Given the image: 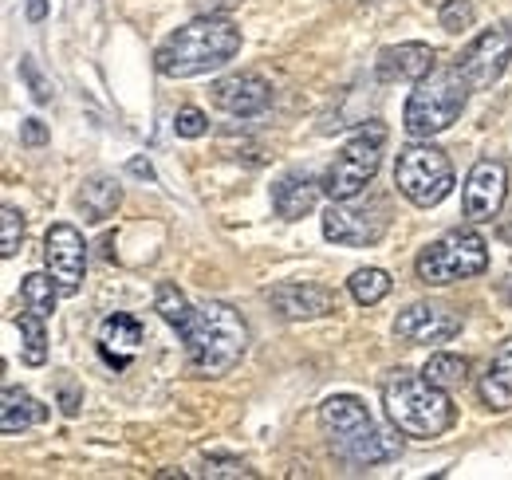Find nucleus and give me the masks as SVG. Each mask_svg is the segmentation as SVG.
I'll list each match as a JSON object with an SVG mask.
<instances>
[{
	"label": "nucleus",
	"mask_w": 512,
	"mask_h": 480,
	"mask_svg": "<svg viewBox=\"0 0 512 480\" xmlns=\"http://www.w3.org/2000/svg\"><path fill=\"white\" fill-rule=\"evenodd\" d=\"M16 327H20V339H24V362L28 366H44L48 362V331H44V315H36V311H20L16 315Z\"/></svg>",
	"instance_id": "5701e85b"
},
{
	"label": "nucleus",
	"mask_w": 512,
	"mask_h": 480,
	"mask_svg": "<svg viewBox=\"0 0 512 480\" xmlns=\"http://www.w3.org/2000/svg\"><path fill=\"white\" fill-rule=\"evenodd\" d=\"M237 52H241V28L233 20L197 16L174 36H166V44L154 52V67L166 79H193L225 67Z\"/></svg>",
	"instance_id": "f257e3e1"
},
{
	"label": "nucleus",
	"mask_w": 512,
	"mask_h": 480,
	"mask_svg": "<svg viewBox=\"0 0 512 480\" xmlns=\"http://www.w3.org/2000/svg\"><path fill=\"white\" fill-rule=\"evenodd\" d=\"M323 193V181H312L308 174H284L272 185V209L280 221H300L316 209Z\"/></svg>",
	"instance_id": "a211bd4d"
},
{
	"label": "nucleus",
	"mask_w": 512,
	"mask_h": 480,
	"mask_svg": "<svg viewBox=\"0 0 512 480\" xmlns=\"http://www.w3.org/2000/svg\"><path fill=\"white\" fill-rule=\"evenodd\" d=\"M44 264L56 276L60 292L75 296L83 288V272H87V244L75 225H52L44 237Z\"/></svg>",
	"instance_id": "f8f14e48"
},
{
	"label": "nucleus",
	"mask_w": 512,
	"mask_h": 480,
	"mask_svg": "<svg viewBox=\"0 0 512 480\" xmlns=\"http://www.w3.org/2000/svg\"><path fill=\"white\" fill-rule=\"evenodd\" d=\"M501 237H505V240H512V221H509V225H505V229H501Z\"/></svg>",
	"instance_id": "f704fd0d"
},
{
	"label": "nucleus",
	"mask_w": 512,
	"mask_h": 480,
	"mask_svg": "<svg viewBox=\"0 0 512 480\" xmlns=\"http://www.w3.org/2000/svg\"><path fill=\"white\" fill-rule=\"evenodd\" d=\"M383 146H386V126L383 122H371L363 126L339 154L335 162L327 166L323 174V193L331 201H351V197H363L367 185L379 174V162H383Z\"/></svg>",
	"instance_id": "6e6552de"
},
{
	"label": "nucleus",
	"mask_w": 512,
	"mask_h": 480,
	"mask_svg": "<svg viewBox=\"0 0 512 480\" xmlns=\"http://www.w3.org/2000/svg\"><path fill=\"white\" fill-rule=\"evenodd\" d=\"M512 60V24H497V28H489V32H481L465 52H461V75L469 79V87L473 91H485V87H493L501 75H505V67Z\"/></svg>",
	"instance_id": "9d476101"
},
{
	"label": "nucleus",
	"mask_w": 512,
	"mask_h": 480,
	"mask_svg": "<svg viewBox=\"0 0 512 480\" xmlns=\"http://www.w3.org/2000/svg\"><path fill=\"white\" fill-rule=\"evenodd\" d=\"M390 213L383 197H351V201H331L323 213V237L343 244V248H371L386 237Z\"/></svg>",
	"instance_id": "1a4fd4ad"
},
{
	"label": "nucleus",
	"mask_w": 512,
	"mask_h": 480,
	"mask_svg": "<svg viewBox=\"0 0 512 480\" xmlns=\"http://www.w3.org/2000/svg\"><path fill=\"white\" fill-rule=\"evenodd\" d=\"M205 477H253V469L241 465V461H225V457H217V461L205 465Z\"/></svg>",
	"instance_id": "7c9ffc66"
},
{
	"label": "nucleus",
	"mask_w": 512,
	"mask_h": 480,
	"mask_svg": "<svg viewBox=\"0 0 512 480\" xmlns=\"http://www.w3.org/2000/svg\"><path fill=\"white\" fill-rule=\"evenodd\" d=\"M383 406L390 425L402 437H418V441L442 437L457 421V406L449 402V390L434 386L426 374H414L402 366L383 378Z\"/></svg>",
	"instance_id": "f03ea898"
},
{
	"label": "nucleus",
	"mask_w": 512,
	"mask_h": 480,
	"mask_svg": "<svg viewBox=\"0 0 512 480\" xmlns=\"http://www.w3.org/2000/svg\"><path fill=\"white\" fill-rule=\"evenodd\" d=\"M40 421H48V406H40L32 394H24V390H16V386L4 390L0 429H4L8 437H12V433H24V429H32V425H40Z\"/></svg>",
	"instance_id": "412c9836"
},
{
	"label": "nucleus",
	"mask_w": 512,
	"mask_h": 480,
	"mask_svg": "<svg viewBox=\"0 0 512 480\" xmlns=\"http://www.w3.org/2000/svg\"><path fill=\"white\" fill-rule=\"evenodd\" d=\"M209 91H213V107H221L233 119H253L260 111H268V103H272V83L264 75H253V71L225 75Z\"/></svg>",
	"instance_id": "4468645a"
},
{
	"label": "nucleus",
	"mask_w": 512,
	"mask_h": 480,
	"mask_svg": "<svg viewBox=\"0 0 512 480\" xmlns=\"http://www.w3.org/2000/svg\"><path fill=\"white\" fill-rule=\"evenodd\" d=\"M44 16H48V0H28V20L40 24Z\"/></svg>",
	"instance_id": "72a5a7b5"
},
{
	"label": "nucleus",
	"mask_w": 512,
	"mask_h": 480,
	"mask_svg": "<svg viewBox=\"0 0 512 480\" xmlns=\"http://www.w3.org/2000/svg\"><path fill=\"white\" fill-rule=\"evenodd\" d=\"M469 79L461 75V67H434L426 79H418V87L406 99L402 111V126L410 138H434L449 130L453 122L461 119L465 103H469Z\"/></svg>",
	"instance_id": "39448f33"
},
{
	"label": "nucleus",
	"mask_w": 512,
	"mask_h": 480,
	"mask_svg": "<svg viewBox=\"0 0 512 480\" xmlns=\"http://www.w3.org/2000/svg\"><path fill=\"white\" fill-rule=\"evenodd\" d=\"M154 311L182 335L186 327H190V319H193V307L190 300H186V292H178L174 284H158V296H154Z\"/></svg>",
	"instance_id": "a878e982"
},
{
	"label": "nucleus",
	"mask_w": 512,
	"mask_h": 480,
	"mask_svg": "<svg viewBox=\"0 0 512 480\" xmlns=\"http://www.w3.org/2000/svg\"><path fill=\"white\" fill-rule=\"evenodd\" d=\"M64 292H60V284H56V276L48 272H32V276H24V284H20V303L28 307V311H36V315H52L56 311V300H60Z\"/></svg>",
	"instance_id": "4be33fe9"
},
{
	"label": "nucleus",
	"mask_w": 512,
	"mask_h": 480,
	"mask_svg": "<svg viewBox=\"0 0 512 480\" xmlns=\"http://www.w3.org/2000/svg\"><path fill=\"white\" fill-rule=\"evenodd\" d=\"M438 20H442V28H446L449 36H461V32L473 28L477 12H473L469 0H438Z\"/></svg>",
	"instance_id": "bb28decb"
},
{
	"label": "nucleus",
	"mask_w": 512,
	"mask_h": 480,
	"mask_svg": "<svg viewBox=\"0 0 512 480\" xmlns=\"http://www.w3.org/2000/svg\"><path fill=\"white\" fill-rule=\"evenodd\" d=\"M174 130H178V138H201V134L209 130V119H205L197 107H182V111L174 115Z\"/></svg>",
	"instance_id": "c85d7f7f"
},
{
	"label": "nucleus",
	"mask_w": 512,
	"mask_h": 480,
	"mask_svg": "<svg viewBox=\"0 0 512 480\" xmlns=\"http://www.w3.org/2000/svg\"><path fill=\"white\" fill-rule=\"evenodd\" d=\"M190 370L197 378H221L229 374L249 351V327L245 319L221 300H205L193 307L190 327L182 331Z\"/></svg>",
	"instance_id": "7ed1b4c3"
},
{
	"label": "nucleus",
	"mask_w": 512,
	"mask_h": 480,
	"mask_svg": "<svg viewBox=\"0 0 512 480\" xmlns=\"http://www.w3.org/2000/svg\"><path fill=\"white\" fill-rule=\"evenodd\" d=\"M422 374L434 386H442V390H461L469 382V362L461 359V355H430V362L422 366Z\"/></svg>",
	"instance_id": "393cba45"
},
{
	"label": "nucleus",
	"mask_w": 512,
	"mask_h": 480,
	"mask_svg": "<svg viewBox=\"0 0 512 480\" xmlns=\"http://www.w3.org/2000/svg\"><path fill=\"white\" fill-rule=\"evenodd\" d=\"M268 303L280 319L288 323H304V319H323L331 311H339V300L331 288L323 284H300V280H288V284H276L268 288Z\"/></svg>",
	"instance_id": "2eb2a0df"
},
{
	"label": "nucleus",
	"mask_w": 512,
	"mask_h": 480,
	"mask_svg": "<svg viewBox=\"0 0 512 480\" xmlns=\"http://www.w3.org/2000/svg\"><path fill=\"white\" fill-rule=\"evenodd\" d=\"M477 390H481V402H485L493 414H509L512 410V339H505V343L493 351V359L485 366Z\"/></svg>",
	"instance_id": "6ab92c4d"
},
{
	"label": "nucleus",
	"mask_w": 512,
	"mask_h": 480,
	"mask_svg": "<svg viewBox=\"0 0 512 480\" xmlns=\"http://www.w3.org/2000/svg\"><path fill=\"white\" fill-rule=\"evenodd\" d=\"M414 268H418V280L426 288H449L457 280L481 276L489 268V248L473 229H453L434 244H426Z\"/></svg>",
	"instance_id": "0eeeda50"
},
{
	"label": "nucleus",
	"mask_w": 512,
	"mask_h": 480,
	"mask_svg": "<svg viewBox=\"0 0 512 480\" xmlns=\"http://www.w3.org/2000/svg\"><path fill=\"white\" fill-rule=\"evenodd\" d=\"M119 205H123V185L115 178L99 174V178L83 181V189H79V213H83L87 225H103L107 217H115Z\"/></svg>",
	"instance_id": "aec40b11"
},
{
	"label": "nucleus",
	"mask_w": 512,
	"mask_h": 480,
	"mask_svg": "<svg viewBox=\"0 0 512 480\" xmlns=\"http://www.w3.org/2000/svg\"><path fill=\"white\" fill-rule=\"evenodd\" d=\"M20 244H24V217L12 205H4L0 209V256L12 260L20 252Z\"/></svg>",
	"instance_id": "cd10ccee"
},
{
	"label": "nucleus",
	"mask_w": 512,
	"mask_h": 480,
	"mask_svg": "<svg viewBox=\"0 0 512 480\" xmlns=\"http://www.w3.org/2000/svg\"><path fill=\"white\" fill-rule=\"evenodd\" d=\"M434 67H438V52L430 44H398V48H386L383 56H379V63H375V71H379L383 83H394V79L418 83Z\"/></svg>",
	"instance_id": "dca6fc26"
},
{
	"label": "nucleus",
	"mask_w": 512,
	"mask_h": 480,
	"mask_svg": "<svg viewBox=\"0 0 512 480\" xmlns=\"http://www.w3.org/2000/svg\"><path fill=\"white\" fill-rule=\"evenodd\" d=\"M394 185L410 205L434 209L453 193V162L446 158V150H438L430 138H414L410 146L398 150Z\"/></svg>",
	"instance_id": "423d86ee"
},
{
	"label": "nucleus",
	"mask_w": 512,
	"mask_h": 480,
	"mask_svg": "<svg viewBox=\"0 0 512 480\" xmlns=\"http://www.w3.org/2000/svg\"><path fill=\"white\" fill-rule=\"evenodd\" d=\"M130 174H134V178L154 181V170H150V162H146V158H130Z\"/></svg>",
	"instance_id": "473e14b6"
},
{
	"label": "nucleus",
	"mask_w": 512,
	"mask_h": 480,
	"mask_svg": "<svg viewBox=\"0 0 512 480\" xmlns=\"http://www.w3.org/2000/svg\"><path fill=\"white\" fill-rule=\"evenodd\" d=\"M320 425L331 441V449L347 461V465H359V469H371V465H383L398 457V437L386 433L375 425V418L367 414V406L351 394H335L320 406Z\"/></svg>",
	"instance_id": "20e7f679"
},
{
	"label": "nucleus",
	"mask_w": 512,
	"mask_h": 480,
	"mask_svg": "<svg viewBox=\"0 0 512 480\" xmlns=\"http://www.w3.org/2000/svg\"><path fill=\"white\" fill-rule=\"evenodd\" d=\"M20 75L28 79V87H32V99H36V103H52V95H56V91H52V83L40 75L36 60H20Z\"/></svg>",
	"instance_id": "c756f323"
},
{
	"label": "nucleus",
	"mask_w": 512,
	"mask_h": 480,
	"mask_svg": "<svg viewBox=\"0 0 512 480\" xmlns=\"http://www.w3.org/2000/svg\"><path fill=\"white\" fill-rule=\"evenodd\" d=\"M461 331V315L442 303H410L394 319V335L410 347H430V343H449Z\"/></svg>",
	"instance_id": "ddd939ff"
},
{
	"label": "nucleus",
	"mask_w": 512,
	"mask_h": 480,
	"mask_svg": "<svg viewBox=\"0 0 512 480\" xmlns=\"http://www.w3.org/2000/svg\"><path fill=\"white\" fill-rule=\"evenodd\" d=\"M138 347H142V323L134 315L115 311L111 319H103V327H99V355H103L107 366L123 370L134 359Z\"/></svg>",
	"instance_id": "f3484780"
},
{
	"label": "nucleus",
	"mask_w": 512,
	"mask_h": 480,
	"mask_svg": "<svg viewBox=\"0 0 512 480\" xmlns=\"http://www.w3.org/2000/svg\"><path fill=\"white\" fill-rule=\"evenodd\" d=\"M347 288H351L355 303H363V307H375V303H383L386 296H390L394 280L386 276L383 268H359V272H351Z\"/></svg>",
	"instance_id": "b1692460"
},
{
	"label": "nucleus",
	"mask_w": 512,
	"mask_h": 480,
	"mask_svg": "<svg viewBox=\"0 0 512 480\" xmlns=\"http://www.w3.org/2000/svg\"><path fill=\"white\" fill-rule=\"evenodd\" d=\"M20 142H24V146H44V142H48V130H44V122H40V119L24 122V126H20Z\"/></svg>",
	"instance_id": "2f4dec72"
},
{
	"label": "nucleus",
	"mask_w": 512,
	"mask_h": 480,
	"mask_svg": "<svg viewBox=\"0 0 512 480\" xmlns=\"http://www.w3.org/2000/svg\"><path fill=\"white\" fill-rule=\"evenodd\" d=\"M509 197V170L497 158H481L469 178H465V217L473 225H489L493 217H501Z\"/></svg>",
	"instance_id": "9b49d317"
}]
</instances>
